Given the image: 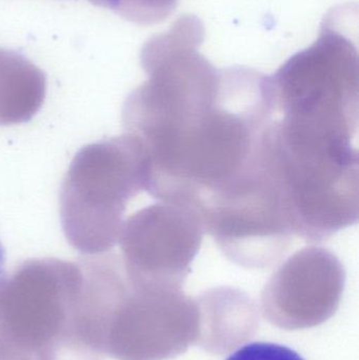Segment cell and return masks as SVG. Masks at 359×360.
Returning <instances> with one entry per match:
<instances>
[{
    "instance_id": "6da1fadb",
    "label": "cell",
    "mask_w": 359,
    "mask_h": 360,
    "mask_svg": "<svg viewBox=\"0 0 359 360\" xmlns=\"http://www.w3.org/2000/svg\"><path fill=\"white\" fill-rule=\"evenodd\" d=\"M273 113L269 77L244 68L223 70L216 98L150 175L145 190L198 213L254 165Z\"/></svg>"
},
{
    "instance_id": "7a4b0ae2",
    "label": "cell",
    "mask_w": 359,
    "mask_h": 360,
    "mask_svg": "<svg viewBox=\"0 0 359 360\" xmlns=\"http://www.w3.org/2000/svg\"><path fill=\"white\" fill-rule=\"evenodd\" d=\"M80 262L35 258L0 281V334L35 360H103L82 312Z\"/></svg>"
},
{
    "instance_id": "3957f363",
    "label": "cell",
    "mask_w": 359,
    "mask_h": 360,
    "mask_svg": "<svg viewBox=\"0 0 359 360\" xmlns=\"http://www.w3.org/2000/svg\"><path fill=\"white\" fill-rule=\"evenodd\" d=\"M143 190V154L130 135L84 146L70 164L59 193L67 243L86 256L111 251L119 240L128 203Z\"/></svg>"
},
{
    "instance_id": "277c9868",
    "label": "cell",
    "mask_w": 359,
    "mask_h": 360,
    "mask_svg": "<svg viewBox=\"0 0 359 360\" xmlns=\"http://www.w3.org/2000/svg\"><path fill=\"white\" fill-rule=\"evenodd\" d=\"M200 215L223 255L247 269L278 264L294 238L278 186L263 162L212 197Z\"/></svg>"
},
{
    "instance_id": "5b68a950",
    "label": "cell",
    "mask_w": 359,
    "mask_h": 360,
    "mask_svg": "<svg viewBox=\"0 0 359 360\" xmlns=\"http://www.w3.org/2000/svg\"><path fill=\"white\" fill-rule=\"evenodd\" d=\"M200 215L162 201L139 210L120 233L122 262L134 289L181 291L202 243Z\"/></svg>"
},
{
    "instance_id": "8992f818",
    "label": "cell",
    "mask_w": 359,
    "mask_h": 360,
    "mask_svg": "<svg viewBox=\"0 0 359 360\" xmlns=\"http://www.w3.org/2000/svg\"><path fill=\"white\" fill-rule=\"evenodd\" d=\"M344 283L345 270L334 253L322 247L305 248L270 279L263 304L285 312L327 313L339 304Z\"/></svg>"
},
{
    "instance_id": "52a82bcc",
    "label": "cell",
    "mask_w": 359,
    "mask_h": 360,
    "mask_svg": "<svg viewBox=\"0 0 359 360\" xmlns=\"http://www.w3.org/2000/svg\"><path fill=\"white\" fill-rule=\"evenodd\" d=\"M46 95L44 72L23 55L0 49V126L31 120L41 109Z\"/></svg>"
},
{
    "instance_id": "ba28073f",
    "label": "cell",
    "mask_w": 359,
    "mask_h": 360,
    "mask_svg": "<svg viewBox=\"0 0 359 360\" xmlns=\"http://www.w3.org/2000/svg\"><path fill=\"white\" fill-rule=\"evenodd\" d=\"M93 4L113 11L133 22H155L164 18L176 0H89Z\"/></svg>"
},
{
    "instance_id": "9c48e42d",
    "label": "cell",
    "mask_w": 359,
    "mask_h": 360,
    "mask_svg": "<svg viewBox=\"0 0 359 360\" xmlns=\"http://www.w3.org/2000/svg\"><path fill=\"white\" fill-rule=\"evenodd\" d=\"M226 360H305L292 349L273 342H251Z\"/></svg>"
},
{
    "instance_id": "30bf717a",
    "label": "cell",
    "mask_w": 359,
    "mask_h": 360,
    "mask_svg": "<svg viewBox=\"0 0 359 360\" xmlns=\"http://www.w3.org/2000/svg\"><path fill=\"white\" fill-rule=\"evenodd\" d=\"M0 360H35L34 357L14 342L0 334Z\"/></svg>"
},
{
    "instance_id": "8fae6325",
    "label": "cell",
    "mask_w": 359,
    "mask_h": 360,
    "mask_svg": "<svg viewBox=\"0 0 359 360\" xmlns=\"http://www.w3.org/2000/svg\"><path fill=\"white\" fill-rule=\"evenodd\" d=\"M6 276V251L4 245L0 243V281Z\"/></svg>"
}]
</instances>
